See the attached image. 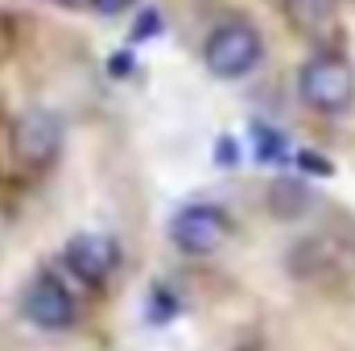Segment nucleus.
Segmentation results:
<instances>
[{
    "label": "nucleus",
    "instance_id": "f03ea898",
    "mask_svg": "<svg viewBox=\"0 0 355 351\" xmlns=\"http://www.w3.org/2000/svg\"><path fill=\"white\" fill-rule=\"evenodd\" d=\"M297 91L306 99V108L322 112V116H339L352 108L355 95V75L352 62L343 54H314L302 62V75H297Z\"/></svg>",
    "mask_w": 355,
    "mask_h": 351
},
{
    "label": "nucleus",
    "instance_id": "7ed1b4c3",
    "mask_svg": "<svg viewBox=\"0 0 355 351\" xmlns=\"http://www.w3.org/2000/svg\"><path fill=\"white\" fill-rule=\"evenodd\" d=\"M8 149H12V157L25 170H46L58 157V149H62V124H58V116L46 112V108L25 112L12 124V132H8Z\"/></svg>",
    "mask_w": 355,
    "mask_h": 351
},
{
    "label": "nucleus",
    "instance_id": "6e6552de",
    "mask_svg": "<svg viewBox=\"0 0 355 351\" xmlns=\"http://www.w3.org/2000/svg\"><path fill=\"white\" fill-rule=\"evenodd\" d=\"M91 4H95L99 12H124V8H128L132 0H91Z\"/></svg>",
    "mask_w": 355,
    "mask_h": 351
},
{
    "label": "nucleus",
    "instance_id": "f257e3e1",
    "mask_svg": "<svg viewBox=\"0 0 355 351\" xmlns=\"http://www.w3.org/2000/svg\"><path fill=\"white\" fill-rule=\"evenodd\" d=\"M202 58H207V71L215 79H244V75H252L261 67L265 42H261L257 25H248V21H223V25L211 29Z\"/></svg>",
    "mask_w": 355,
    "mask_h": 351
},
{
    "label": "nucleus",
    "instance_id": "423d86ee",
    "mask_svg": "<svg viewBox=\"0 0 355 351\" xmlns=\"http://www.w3.org/2000/svg\"><path fill=\"white\" fill-rule=\"evenodd\" d=\"M62 261H67V268H71L83 285H103V281L116 273L120 252H116V244H112L103 232H79L75 240H67Z\"/></svg>",
    "mask_w": 355,
    "mask_h": 351
},
{
    "label": "nucleus",
    "instance_id": "39448f33",
    "mask_svg": "<svg viewBox=\"0 0 355 351\" xmlns=\"http://www.w3.org/2000/svg\"><path fill=\"white\" fill-rule=\"evenodd\" d=\"M25 318L42 331H67L75 323V298L71 289L54 277V273H42L33 277V285L25 289V302H21Z\"/></svg>",
    "mask_w": 355,
    "mask_h": 351
},
{
    "label": "nucleus",
    "instance_id": "20e7f679",
    "mask_svg": "<svg viewBox=\"0 0 355 351\" xmlns=\"http://www.w3.org/2000/svg\"><path fill=\"white\" fill-rule=\"evenodd\" d=\"M232 223L219 207H207V203H194L186 211H178L174 219V244L186 257H211L223 240H227Z\"/></svg>",
    "mask_w": 355,
    "mask_h": 351
},
{
    "label": "nucleus",
    "instance_id": "0eeeda50",
    "mask_svg": "<svg viewBox=\"0 0 355 351\" xmlns=\"http://www.w3.org/2000/svg\"><path fill=\"white\" fill-rule=\"evenodd\" d=\"M281 12L297 33H322L335 21L339 0H281Z\"/></svg>",
    "mask_w": 355,
    "mask_h": 351
}]
</instances>
